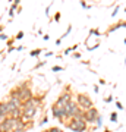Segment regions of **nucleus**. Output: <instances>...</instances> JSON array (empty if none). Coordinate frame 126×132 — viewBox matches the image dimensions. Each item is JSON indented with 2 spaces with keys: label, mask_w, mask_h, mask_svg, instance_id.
<instances>
[{
  "label": "nucleus",
  "mask_w": 126,
  "mask_h": 132,
  "mask_svg": "<svg viewBox=\"0 0 126 132\" xmlns=\"http://www.w3.org/2000/svg\"><path fill=\"white\" fill-rule=\"evenodd\" d=\"M65 125L69 131H73V132H87L88 131V123L85 122V119L82 114L75 116V118H70Z\"/></svg>",
  "instance_id": "obj_1"
},
{
  "label": "nucleus",
  "mask_w": 126,
  "mask_h": 132,
  "mask_svg": "<svg viewBox=\"0 0 126 132\" xmlns=\"http://www.w3.org/2000/svg\"><path fill=\"white\" fill-rule=\"evenodd\" d=\"M19 122H21V119L10 118V116L0 120V132H12L19 125Z\"/></svg>",
  "instance_id": "obj_2"
},
{
  "label": "nucleus",
  "mask_w": 126,
  "mask_h": 132,
  "mask_svg": "<svg viewBox=\"0 0 126 132\" xmlns=\"http://www.w3.org/2000/svg\"><path fill=\"white\" fill-rule=\"evenodd\" d=\"M76 104L79 106V109L82 112H87V110H89L91 107H94L93 100L89 98L88 94H78L76 95Z\"/></svg>",
  "instance_id": "obj_3"
},
{
  "label": "nucleus",
  "mask_w": 126,
  "mask_h": 132,
  "mask_svg": "<svg viewBox=\"0 0 126 132\" xmlns=\"http://www.w3.org/2000/svg\"><path fill=\"white\" fill-rule=\"evenodd\" d=\"M70 101H72V93H70V87H68V88L57 97V100L53 104H54L56 107H65V106H68Z\"/></svg>",
  "instance_id": "obj_4"
},
{
  "label": "nucleus",
  "mask_w": 126,
  "mask_h": 132,
  "mask_svg": "<svg viewBox=\"0 0 126 132\" xmlns=\"http://www.w3.org/2000/svg\"><path fill=\"white\" fill-rule=\"evenodd\" d=\"M82 116H84L85 122L88 123V125H95V120H97V118L100 116V112H98L97 107H91L89 110L84 112Z\"/></svg>",
  "instance_id": "obj_5"
},
{
  "label": "nucleus",
  "mask_w": 126,
  "mask_h": 132,
  "mask_svg": "<svg viewBox=\"0 0 126 132\" xmlns=\"http://www.w3.org/2000/svg\"><path fill=\"white\" fill-rule=\"evenodd\" d=\"M66 109H68V114H69V119H70V118H75V116H79V114L84 113V112H82V110L79 109V106L76 104V101H73V100H72V101H70V103L66 106Z\"/></svg>",
  "instance_id": "obj_6"
},
{
  "label": "nucleus",
  "mask_w": 126,
  "mask_h": 132,
  "mask_svg": "<svg viewBox=\"0 0 126 132\" xmlns=\"http://www.w3.org/2000/svg\"><path fill=\"white\" fill-rule=\"evenodd\" d=\"M12 110H13V109L10 107L9 104L5 101V100H3V101H0V120H3V119L9 118Z\"/></svg>",
  "instance_id": "obj_7"
},
{
  "label": "nucleus",
  "mask_w": 126,
  "mask_h": 132,
  "mask_svg": "<svg viewBox=\"0 0 126 132\" xmlns=\"http://www.w3.org/2000/svg\"><path fill=\"white\" fill-rule=\"evenodd\" d=\"M34 97L32 94V90H31V87H28V88H23V90H21V93H19V100H21V103H27L28 100H31Z\"/></svg>",
  "instance_id": "obj_8"
},
{
  "label": "nucleus",
  "mask_w": 126,
  "mask_h": 132,
  "mask_svg": "<svg viewBox=\"0 0 126 132\" xmlns=\"http://www.w3.org/2000/svg\"><path fill=\"white\" fill-rule=\"evenodd\" d=\"M119 28H126V22H125V21H120V22L114 24L113 27H110V28L107 29V32H106V34H112V32H114V31H117Z\"/></svg>",
  "instance_id": "obj_9"
},
{
  "label": "nucleus",
  "mask_w": 126,
  "mask_h": 132,
  "mask_svg": "<svg viewBox=\"0 0 126 132\" xmlns=\"http://www.w3.org/2000/svg\"><path fill=\"white\" fill-rule=\"evenodd\" d=\"M52 116L54 119H59L60 118V107H56L54 104L52 106Z\"/></svg>",
  "instance_id": "obj_10"
},
{
  "label": "nucleus",
  "mask_w": 126,
  "mask_h": 132,
  "mask_svg": "<svg viewBox=\"0 0 126 132\" xmlns=\"http://www.w3.org/2000/svg\"><path fill=\"white\" fill-rule=\"evenodd\" d=\"M43 53V48H35V50H31L29 52V56L31 57H38Z\"/></svg>",
  "instance_id": "obj_11"
},
{
  "label": "nucleus",
  "mask_w": 126,
  "mask_h": 132,
  "mask_svg": "<svg viewBox=\"0 0 126 132\" xmlns=\"http://www.w3.org/2000/svg\"><path fill=\"white\" fill-rule=\"evenodd\" d=\"M46 65H47V60H38L37 65L32 68V71H37V69H40V68H43V66H46Z\"/></svg>",
  "instance_id": "obj_12"
},
{
  "label": "nucleus",
  "mask_w": 126,
  "mask_h": 132,
  "mask_svg": "<svg viewBox=\"0 0 126 132\" xmlns=\"http://www.w3.org/2000/svg\"><path fill=\"white\" fill-rule=\"evenodd\" d=\"M103 123H104V120H103V116L100 114L97 118V120H95V128H101L103 126Z\"/></svg>",
  "instance_id": "obj_13"
},
{
  "label": "nucleus",
  "mask_w": 126,
  "mask_h": 132,
  "mask_svg": "<svg viewBox=\"0 0 126 132\" xmlns=\"http://www.w3.org/2000/svg\"><path fill=\"white\" fill-rule=\"evenodd\" d=\"M117 120H119V119H117V113L116 112H112V113H110V122L117 123Z\"/></svg>",
  "instance_id": "obj_14"
},
{
  "label": "nucleus",
  "mask_w": 126,
  "mask_h": 132,
  "mask_svg": "<svg viewBox=\"0 0 126 132\" xmlns=\"http://www.w3.org/2000/svg\"><path fill=\"white\" fill-rule=\"evenodd\" d=\"M23 35H25V32L23 31H19V32H16V35H15V41H19V40H22L23 38Z\"/></svg>",
  "instance_id": "obj_15"
},
{
  "label": "nucleus",
  "mask_w": 126,
  "mask_h": 132,
  "mask_svg": "<svg viewBox=\"0 0 126 132\" xmlns=\"http://www.w3.org/2000/svg\"><path fill=\"white\" fill-rule=\"evenodd\" d=\"M70 31H72V25H69V27H68V29H66V32H65V34H63V35L60 37V40H65V38H66V37H68V35L70 34Z\"/></svg>",
  "instance_id": "obj_16"
},
{
  "label": "nucleus",
  "mask_w": 126,
  "mask_h": 132,
  "mask_svg": "<svg viewBox=\"0 0 126 132\" xmlns=\"http://www.w3.org/2000/svg\"><path fill=\"white\" fill-rule=\"evenodd\" d=\"M63 69H65L63 66H59V65H56V66H53V68H52V72H62Z\"/></svg>",
  "instance_id": "obj_17"
},
{
  "label": "nucleus",
  "mask_w": 126,
  "mask_h": 132,
  "mask_svg": "<svg viewBox=\"0 0 126 132\" xmlns=\"http://www.w3.org/2000/svg\"><path fill=\"white\" fill-rule=\"evenodd\" d=\"M13 44H15V38H9V40H7V43H6V46H7L6 48L13 47Z\"/></svg>",
  "instance_id": "obj_18"
},
{
  "label": "nucleus",
  "mask_w": 126,
  "mask_h": 132,
  "mask_svg": "<svg viewBox=\"0 0 126 132\" xmlns=\"http://www.w3.org/2000/svg\"><path fill=\"white\" fill-rule=\"evenodd\" d=\"M47 132H63L60 129V128H56V126H53V128H48V129H46Z\"/></svg>",
  "instance_id": "obj_19"
},
{
  "label": "nucleus",
  "mask_w": 126,
  "mask_h": 132,
  "mask_svg": "<svg viewBox=\"0 0 126 132\" xmlns=\"http://www.w3.org/2000/svg\"><path fill=\"white\" fill-rule=\"evenodd\" d=\"M81 7H82V9H89V7H91V5H88L85 0H82V2H81Z\"/></svg>",
  "instance_id": "obj_20"
},
{
  "label": "nucleus",
  "mask_w": 126,
  "mask_h": 132,
  "mask_svg": "<svg viewBox=\"0 0 126 132\" xmlns=\"http://www.w3.org/2000/svg\"><path fill=\"white\" fill-rule=\"evenodd\" d=\"M119 9H120V6H119V5H116V6H114V10H113V13H112V18L117 16V12H119Z\"/></svg>",
  "instance_id": "obj_21"
},
{
  "label": "nucleus",
  "mask_w": 126,
  "mask_h": 132,
  "mask_svg": "<svg viewBox=\"0 0 126 132\" xmlns=\"http://www.w3.org/2000/svg\"><path fill=\"white\" fill-rule=\"evenodd\" d=\"M47 122H48V118H47V116H44V118H41V120H40L38 123H40V125L43 126V125H46Z\"/></svg>",
  "instance_id": "obj_22"
},
{
  "label": "nucleus",
  "mask_w": 126,
  "mask_h": 132,
  "mask_svg": "<svg viewBox=\"0 0 126 132\" xmlns=\"http://www.w3.org/2000/svg\"><path fill=\"white\" fill-rule=\"evenodd\" d=\"M70 53H73V50H72V47H69V48H65V50H63V54H65V56H68V54H70Z\"/></svg>",
  "instance_id": "obj_23"
},
{
  "label": "nucleus",
  "mask_w": 126,
  "mask_h": 132,
  "mask_svg": "<svg viewBox=\"0 0 126 132\" xmlns=\"http://www.w3.org/2000/svg\"><path fill=\"white\" fill-rule=\"evenodd\" d=\"M52 6H53V3H50V5L46 7V16H50V9H52Z\"/></svg>",
  "instance_id": "obj_24"
},
{
  "label": "nucleus",
  "mask_w": 126,
  "mask_h": 132,
  "mask_svg": "<svg viewBox=\"0 0 126 132\" xmlns=\"http://www.w3.org/2000/svg\"><path fill=\"white\" fill-rule=\"evenodd\" d=\"M60 18H62L60 12H56V13H54V21H56V22H59V21H60Z\"/></svg>",
  "instance_id": "obj_25"
},
{
  "label": "nucleus",
  "mask_w": 126,
  "mask_h": 132,
  "mask_svg": "<svg viewBox=\"0 0 126 132\" xmlns=\"http://www.w3.org/2000/svg\"><path fill=\"white\" fill-rule=\"evenodd\" d=\"M7 40H9V37L6 34H0V41H7Z\"/></svg>",
  "instance_id": "obj_26"
},
{
  "label": "nucleus",
  "mask_w": 126,
  "mask_h": 132,
  "mask_svg": "<svg viewBox=\"0 0 126 132\" xmlns=\"http://www.w3.org/2000/svg\"><path fill=\"white\" fill-rule=\"evenodd\" d=\"M116 107L119 109V110H123V109H125V107H123V104H122L120 101H119V100H117V101H116Z\"/></svg>",
  "instance_id": "obj_27"
},
{
  "label": "nucleus",
  "mask_w": 126,
  "mask_h": 132,
  "mask_svg": "<svg viewBox=\"0 0 126 132\" xmlns=\"http://www.w3.org/2000/svg\"><path fill=\"white\" fill-rule=\"evenodd\" d=\"M15 50L16 52H23L25 50V46H18V47H15Z\"/></svg>",
  "instance_id": "obj_28"
},
{
  "label": "nucleus",
  "mask_w": 126,
  "mask_h": 132,
  "mask_svg": "<svg viewBox=\"0 0 126 132\" xmlns=\"http://www.w3.org/2000/svg\"><path fill=\"white\" fill-rule=\"evenodd\" d=\"M93 90H94V93H95V94H98V93H100V87H98V85H94Z\"/></svg>",
  "instance_id": "obj_29"
},
{
  "label": "nucleus",
  "mask_w": 126,
  "mask_h": 132,
  "mask_svg": "<svg viewBox=\"0 0 126 132\" xmlns=\"http://www.w3.org/2000/svg\"><path fill=\"white\" fill-rule=\"evenodd\" d=\"M104 101H106V103H112L113 97H112V95H108V97H106V98H104Z\"/></svg>",
  "instance_id": "obj_30"
},
{
  "label": "nucleus",
  "mask_w": 126,
  "mask_h": 132,
  "mask_svg": "<svg viewBox=\"0 0 126 132\" xmlns=\"http://www.w3.org/2000/svg\"><path fill=\"white\" fill-rule=\"evenodd\" d=\"M73 57L75 59H81V53L79 52H73Z\"/></svg>",
  "instance_id": "obj_31"
},
{
  "label": "nucleus",
  "mask_w": 126,
  "mask_h": 132,
  "mask_svg": "<svg viewBox=\"0 0 126 132\" xmlns=\"http://www.w3.org/2000/svg\"><path fill=\"white\" fill-rule=\"evenodd\" d=\"M43 40H44V41H48V40H50V35H48V34H44V35H43Z\"/></svg>",
  "instance_id": "obj_32"
},
{
  "label": "nucleus",
  "mask_w": 126,
  "mask_h": 132,
  "mask_svg": "<svg viewBox=\"0 0 126 132\" xmlns=\"http://www.w3.org/2000/svg\"><path fill=\"white\" fill-rule=\"evenodd\" d=\"M44 56H46V57H52L53 56V52H46V53H44Z\"/></svg>",
  "instance_id": "obj_33"
},
{
  "label": "nucleus",
  "mask_w": 126,
  "mask_h": 132,
  "mask_svg": "<svg viewBox=\"0 0 126 132\" xmlns=\"http://www.w3.org/2000/svg\"><path fill=\"white\" fill-rule=\"evenodd\" d=\"M21 12H22V6H19V7H18V9H16V13H21Z\"/></svg>",
  "instance_id": "obj_34"
},
{
  "label": "nucleus",
  "mask_w": 126,
  "mask_h": 132,
  "mask_svg": "<svg viewBox=\"0 0 126 132\" xmlns=\"http://www.w3.org/2000/svg\"><path fill=\"white\" fill-rule=\"evenodd\" d=\"M60 44H62V40H60V38H59V40H56V46H60Z\"/></svg>",
  "instance_id": "obj_35"
},
{
  "label": "nucleus",
  "mask_w": 126,
  "mask_h": 132,
  "mask_svg": "<svg viewBox=\"0 0 126 132\" xmlns=\"http://www.w3.org/2000/svg\"><path fill=\"white\" fill-rule=\"evenodd\" d=\"M100 85H106V79H100Z\"/></svg>",
  "instance_id": "obj_36"
},
{
  "label": "nucleus",
  "mask_w": 126,
  "mask_h": 132,
  "mask_svg": "<svg viewBox=\"0 0 126 132\" xmlns=\"http://www.w3.org/2000/svg\"><path fill=\"white\" fill-rule=\"evenodd\" d=\"M3 31H5V27H3V25H0V32L3 34Z\"/></svg>",
  "instance_id": "obj_37"
},
{
  "label": "nucleus",
  "mask_w": 126,
  "mask_h": 132,
  "mask_svg": "<svg viewBox=\"0 0 126 132\" xmlns=\"http://www.w3.org/2000/svg\"><path fill=\"white\" fill-rule=\"evenodd\" d=\"M104 132H112V131H110V129H106V131H104Z\"/></svg>",
  "instance_id": "obj_38"
},
{
  "label": "nucleus",
  "mask_w": 126,
  "mask_h": 132,
  "mask_svg": "<svg viewBox=\"0 0 126 132\" xmlns=\"http://www.w3.org/2000/svg\"><path fill=\"white\" fill-rule=\"evenodd\" d=\"M123 43H125V46H126V37H125V40H123Z\"/></svg>",
  "instance_id": "obj_39"
},
{
  "label": "nucleus",
  "mask_w": 126,
  "mask_h": 132,
  "mask_svg": "<svg viewBox=\"0 0 126 132\" xmlns=\"http://www.w3.org/2000/svg\"><path fill=\"white\" fill-rule=\"evenodd\" d=\"M125 65H126V56H125Z\"/></svg>",
  "instance_id": "obj_40"
},
{
  "label": "nucleus",
  "mask_w": 126,
  "mask_h": 132,
  "mask_svg": "<svg viewBox=\"0 0 126 132\" xmlns=\"http://www.w3.org/2000/svg\"><path fill=\"white\" fill-rule=\"evenodd\" d=\"M125 13H126V7H125Z\"/></svg>",
  "instance_id": "obj_41"
},
{
  "label": "nucleus",
  "mask_w": 126,
  "mask_h": 132,
  "mask_svg": "<svg viewBox=\"0 0 126 132\" xmlns=\"http://www.w3.org/2000/svg\"><path fill=\"white\" fill-rule=\"evenodd\" d=\"M87 132H91V131H87Z\"/></svg>",
  "instance_id": "obj_42"
}]
</instances>
